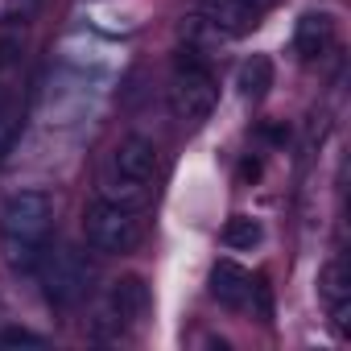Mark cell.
I'll return each instance as SVG.
<instances>
[{
	"label": "cell",
	"instance_id": "obj_4",
	"mask_svg": "<svg viewBox=\"0 0 351 351\" xmlns=\"http://www.w3.org/2000/svg\"><path fill=\"white\" fill-rule=\"evenodd\" d=\"M34 277L42 281V298L46 306L54 310H75L91 289H95V277H99V265L87 248L79 244H50L42 265L34 269Z\"/></svg>",
	"mask_w": 351,
	"mask_h": 351
},
{
	"label": "cell",
	"instance_id": "obj_2",
	"mask_svg": "<svg viewBox=\"0 0 351 351\" xmlns=\"http://www.w3.org/2000/svg\"><path fill=\"white\" fill-rule=\"evenodd\" d=\"M54 199L46 191H17L0 207V261L17 277H34L50 248Z\"/></svg>",
	"mask_w": 351,
	"mask_h": 351
},
{
	"label": "cell",
	"instance_id": "obj_16",
	"mask_svg": "<svg viewBox=\"0 0 351 351\" xmlns=\"http://www.w3.org/2000/svg\"><path fill=\"white\" fill-rule=\"evenodd\" d=\"M244 5H252L256 13H265V9H273V5H277V0H244Z\"/></svg>",
	"mask_w": 351,
	"mask_h": 351
},
{
	"label": "cell",
	"instance_id": "obj_12",
	"mask_svg": "<svg viewBox=\"0 0 351 351\" xmlns=\"http://www.w3.org/2000/svg\"><path fill=\"white\" fill-rule=\"evenodd\" d=\"M273 75H277V71H273V58H269V54H252V58L240 62L236 87H240L244 99H265L269 87H273Z\"/></svg>",
	"mask_w": 351,
	"mask_h": 351
},
{
	"label": "cell",
	"instance_id": "obj_5",
	"mask_svg": "<svg viewBox=\"0 0 351 351\" xmlns=\"http://www.w3.org/2000/svg\"><path fill=\"white\" fill-rule=\"evenodd\" d=\"M29 116V79H25V34L0 29V161H5Z\"/></svg>",
	"mask_w": 351,
	"mask_h": 351
},
{
	"label": "cell",
	"instance_id": "obj_15",
	"mask_svg": "<svg viewBox=\"0 0 351 351\" xmlns=\"http://www.w3.org/2000/svg\"><path fill=\"white\" fill-rule=\"evenodd\" d=\"M50 339L29 326H0V347H46Z\"/></svg>",
	"mask_w": 351,
	"mask_h": 351
},
{
	"label": "cell",
	"instance_id": "obj_10",
	"mask_svg": "<svg viewBox=\"0 0 351 351\" xmlns=\"http://www.w3.org/2000/svg\"><path fill=\"white\" fill-rule=\"evenodd\" d=\"M335 50V17L326 9H310L293 25V54L302 62H318Z\"/></svg>",
	"mask_w": 351,
	"mask_h": 351
},
{
	"label": "cell",
	"instance_id": "obj_6",
	"mask_svg": "<svg viewBox=\"0 0 351 351\" xmlns=\"http://www.w3.org/2000/svg\"><path fill=\"white\" fill-rule=\"evenodd\" d=\"M145 314H149V285L141 277H132V273L116 277L99 293V302H95V310L87 318V335L95 343H120L141 326Z\"/></svg>",
	"mask_w": 351,
	"mask_h": 351
},
{
	"label": "cell",
	"instance_id": "obj_14",
	"mask_svg": "<svg viewBox=\"0 0 351 351\" xmlns=\"http://www.w3.org/2000/svg\"><path fill=\"white\" fill-rule=\"evenodd\" d=\"M46 0H0V29H25Z\"/></svg>",
	"mask_w": 351,
	"mask_h": 351
},
{
	"label": "cell",
	"instance_id": "obj_13",
	"mask_svg": "<svg viewBox=\"0 0 351 351\" xmlns=\"http://www.w3.org/2000/svg\"><path fill=\"white\" fill-rule=\"evenodd\" d=\"M261 219H252V215H232L228 223H223V248H232V252H252L256 244H261Z\"/></svg>",
	"mask_w": 351,
	"mask_h": 351
},
{
	"label": "cell",
	"instance_id": "obj_11",
	"mask_svg": "<svg viewBox=\"0 0 351 351\" xmlns=\"http://www.w3.org/2000/svg\"><path fill=\"white\" fill-rule=\"evenodd\" d=\"M252 289H256V281H252L248 269H240L236 261H215V269H211V298L223 310H244L252 302Z\"/></svg>",
	"mask_w": 351,
	"mask_h": 351
},
{
	"label": "cell",
	"instance_id": "obj_1",
	"mask_svg": "<svg viewBox=\"0 0 351 351\" xmlns=\"http://www.w3.org/2000/svg\"><path fill=\"white\" fill-rule=\"evenodd\" d=\"M157 173H161L157 141L128 132L108 149V157L99 165V178H95V191H99V199L120 203L128 211H149L157 199Z\"/></svg>",
	"mask_w": 351,
	"mask_h": 351
},
{
	"label": "cell",
	"instance_id": "obj_8",
	"mask_svg": "<svg viewBox=\"0 0 351 351\" xmlns=\"http://www.w3.org/2000/svg\"><path fill=\"white\" fill-rule=\"evenodd\" d=\"M191 13L203 17L223 42L252 34L256 21H261V13H256L252 5H244V0H191Z\"/></svg>",
	"mask_w": 351,
	"mask_h": 351
},
{
	"label": "cell",
	"instance_id": "obj_3",
	"mask_svg": "<svg viewBox=\"0 0 351 351\" xmlns=\"http://www.w3.org/2000/svg\"><path fill=\"white\" fill-rule=\"evenodd\" d=\"M215 104H219V79H215L207 54L182 42L178 58H173V79H169V112H173V120L182 128H199V124L211 120Z\"/></svg>",
	"mask_w": 351,
	"mask_h": 351
},
{
	"label": "cell",
	"instance_id": "obj_7",
	"mask_svg": "<svg viewBox=\"0 0 351 351\" xmlns=\"http://www.w3.org/2000/svg\"><path fill=\"white\" fill-rule=\"evenodd\" d=\"M83 240L99 256H128L145 240V211H128L120 203L95 199L83 211Z\"/></svg>",
	"mask_w": 351,
	"mask_h": 351
},
{
	"label": "cell",
	"instance_id": "obj_9",
	"mask_svg": "<svg viewBox=\"0 0 351 351\" xmlns=\"http://www.w3.org/2000/svg\"><path fill=\"white\" fill-rule=\"evenodd\" d=\"M318 298H322V306H326V314H330L335 335L347 339V335H351V318H347V314H351V277H347L343 256H335V261L322 265V273H318Z\"/></svg>",
	"mask_w": 351,
	"mask_h": 351
}]
</instances>
